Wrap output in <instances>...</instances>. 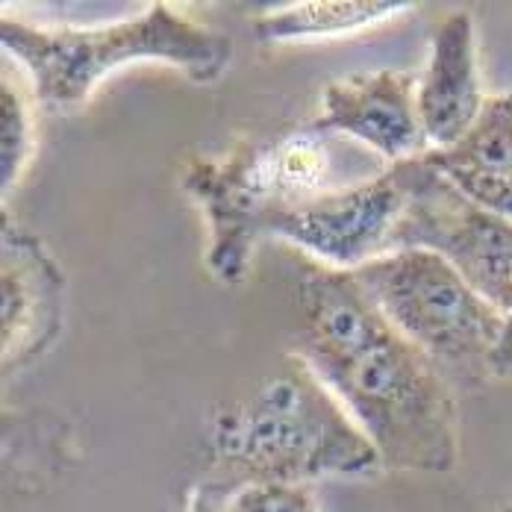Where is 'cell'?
<instances>
[{"mask_svg":"<svg viewBox=\"0 0 512 512\" xmlns=\"http://www.w3.org/2000/svg\"><path fill=\"white\" fill-rule=\"evenodd\" d=\"M295 354L339 398L392 471L445 474L460 460V418L445 374L389 327L351 271L312 262L298 283Z\"/></svg>","mask_w":512,"mask_h":512,"instance_id":"1","label":"cell"},{"mask_svg":"<svg viewBox=\"0 0 512 512\" xmlns=\"http://www.w3.org/2000/svg\"><path fill=\"white\" fill-rule=\"evenodd\" d=\"M410 9V3L392 0H307L292 3L277 12H265L254 18V33L259 42H312L330 36H351L392 15Z\"/></svg>","mask_w":512,"mask_h":512,"instance_id":"10","label":"cell"},{"mask_svg":"<svg viewBox=\"0 0 512 512\" xmlns=\"http://www.w3.org/2000/svg\"><path fill=\"white\" fill-rule=\"evenodd\" d=\"M351 274L389 327L430 359L454 389H477L492 377V354L507 315L477 295L448 259L404 248Z\"/></svg>","mask_w":512,"mask_h":512,"instance_id":"4","label":"cell"},{"mask_svg":"<svg viewBox=\"0 0 512 512\" xmlns=\"http://www.w3.org/2000/svg\"><path fill=\"white\" fill-rule=\"evenodd\" d=\"M404 212V189L395 171L357 186L330 189L309 201L274 212L262 233L280 236L312 256V262L357 271L392 251V236Z\"/></svg>","mask_w":512,"mask_h":512,"instance_id":"7","label":"cell"},{"mask_svg":"<svg viewBox=\"0 0 512 512\" xmlns=\"http://www.w3.org/2000/svg\"><path fill=\"white\" fill-rule=\"evenodd\" d=\"M492 377H512V315H507L504 336L492 354Z\"/></svg>","mask_w":512,"mask_h":512,"instance_id":"14","label":"cell"},{"mask_svg":"<svg viewBox=\"0 0 512 512\" xmlns=\"http://www.w3.org/2000/svg\"><path fill=\"white\" fill-rule=\"evenodd\" d=\"M215 492L218 498L206 504L209 512H321L309 483L239 477Z\"/></svg>","mask_w":512,"mask_h":512,"instance_id":"12","label":"cell"},{"mask_svg":"<svg viewBox=\"0 0 512 512\" xmlns=\"http://www.w3.org/2000/svg\"><path fill=\"white\" fill-rule=\"evenodd\" d=\"M418 77L407 71H368L339 77L321 92V133L351 136L371 151L401 165L430 154L421 115Z\"/></svg>","mask_w":512,"mask_h":512,"instance_id":"8","label":"cell"},{"mask_svg":"<svg viewBox=\"0 0 512 512\" xmlns=\"http://www.w3.org/2000/svg\"><path fill=\"white\" fill-rule=\"evenodd\" d=\"M0 174H3V195L21 177L30 151H33V109L30 98L21 92L15 80H3L0 86Z\"/></svg>","mask_w":512,"mask_h":512,"instance_id":"13","label":"cell"},{"mask_svg":"<svg viewBox=\"0 0 512 512\" xmlns=\"http://www.w3.org/2000/svg\"><path fill=\"white\" fill-rule=\"evenodd\" d=\"M507 512H512V510H507Z\"/></svg>","mask_w":512,"mask_h":512,"instance_id":"15","label":"cell"},{"mask_svg":"<svg viewBox=\"0 0 512 512\" xmlns=\"http://www.w3.org/2000/svg\"><path fill=\"white\" fill-rule=\"evenodd\" d=\"M0 45L27 71L33 95L51 109L83 106L103 77L124 65L159 62L186 71L195 83H212L233 59L227 36L168 3L95 27H39L3 15Z\"/></svg>","mask_w":512,"mask_h":512,"instance_id":"2","label":"cell"},{"mask_svg":"<svg viewBox=\"0 0 512 512\" xmlns=\"http://www.w3.org/2000/svg\"><path fill=\"white\" fill-rule=\"evenodd\" d=\"M415 98L430 151L454 148L477 124L486 98L480 89L477 39L468 12L460 9L439 21Z\"/></svg>","mask_w":512,"mask_h":512,"instance_id":"9","label":"cell"},{"mask_svg":"<svg viewBox=\"0 0 512 512\" xmlns=\"http://www.w3.org/2000/svg\"><path fill=\"white\" fill-rule=\"evenodd\" d=\"M404 189L392 251L424 248L448 259L465 283L512 315V221L474 204L424 159L392 165ZM389 251V254H392Z\"/></svg>","mask_w":512,"mask_h":512,"instance_id":"6","label":"cell"},{"mask_svg":"<svg viewBox=\"0 0 512 512\" xmlns=\"http://www.w3.org/2000/svg\"><path fill=\"white\" fill-rule=\"evenodd\" d=\"M421 159L448 177H512V95L489 98L477 124L454 148L430 151Z\"/></svg>","mask_w":512,"mask_h":512,"instance_id":"11","label":"cell"},{"mask_svg":"<svg viewBox=\"0 0 512 512\" xmlns=\"http://www.w3.org/2000/svg\"><path fill=\"white\" fill-rule=\"evenodd\" d=\"M209 439L218 460L254 480L312 486L383 468L357 421L298 354L248 401L221 412Z\"/></svg>","mask_w":512,"mask_h":512,"instance_id":"3","label":"cell"},{"mask_svg":"<svg viewBox=\"0 0 512 512\" xmlns=\"http://www.w3.org/2000/svg\"><path fill=\"white\" fill-rule=\"evenodd\" d=\"M186 189L209 218V268L236 283L265 221L289 206L330 192L327 133L315 124L265 148H239L224 159H201L186 174Z\"/></svg>","mask_w":512,"mask_h":512,"instance_id":"5","label":"cell"}]
</instances>
